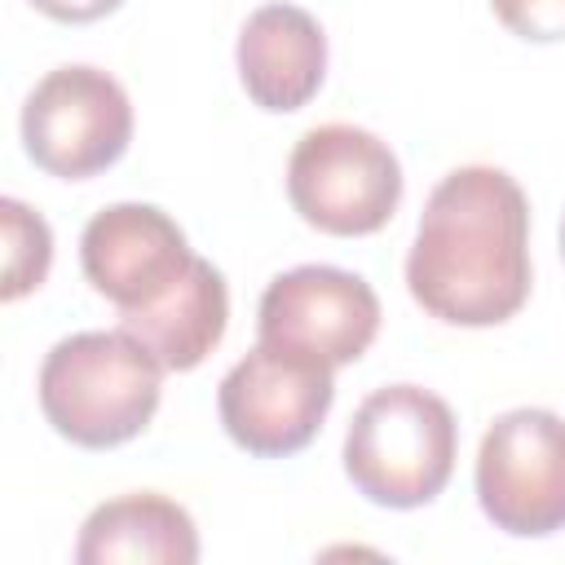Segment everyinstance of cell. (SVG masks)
Masks as SVG:
<instances>
[{
	"label": "cell",
	"mask_w": 565,
	"mask_h": 565,
	"mask_svg": "<svg viewBox=\"0 0 565 565\" xmlns=\"http://www.w3.org/2000/svg\"><path fill=\"white\" fill-rule=\"evenodd\" d=\"M561 256H565V221H561Z\"/></svg>",
	"instance_id": "16"
},
{
	"label": "cell",
	"mask_w": 565,
	"mask_h": 565,
	"mask_svg": "<svg viewBox=\"0 0 565 565\" xmlns=\"http://www.w3.org/2000/svg\"><path fill=\"white\" fill-rule=\"evenodd\" d=\"M163 362L124 327L75 331L44 353L40 411L57 437L84 450L132 441L159 411Z\"/></svg>",
	"instance_id": "2"
},
{
	"label": "cell",
	"mask_w": 565,
	"mask_h": 565,
	"mask_svg": "<svg viewBox=\"0 0 565 565\" xmlns=\"http://www.w3.org/2000/svg\"><path fill=\"white\" fill-rule=\"evenodd\" d=\"M238 79L260 110H300L327 75V35L300 4H260L238 31Z\"/></svg>",
	"instance_id": "10"
},
{
	"label": "cell",
	"mask_w": 565,
	"mask_h": 565,
	"mask_svg": "<svg viewBox=\"0 0 565 565\" xmlns=\"http://www.w3.org/2000/svg\"><path fill=\"white\" fill-rule=\"evenodd\" d=\"M380 331V296L362 274L335 265H296L278 274L256 309L265 344L309 353L327 366L358 362Z\"/></svg>",
	"instance_id": "8"
},
{
	"label": "cell",
	"mask_w": 565,
	"mask_h": 565,
	"mask_svg": "<svg viewBox=\"0 0 565 565\" xmlns=\"http://www.w3.org/2000/svg\"><path fill=\"white\" fill-rule=\"evenodd\" d=\"M331 371L335 366L309 353L256 340V349L238 358L216 388V411L230 441L256 459H287L305 450L335 402Z\"/></svg>",
	"instance_id": "5"
},
{
	"label": "cell",
	"mask_w": 565,
	"mask_h": 565,
	"mask_svg": "<svg viewBox=\"0 0 565 565\" xmlns=\"http://www.w3.org/2000/svg\"><path fill=\"white\" fill-rule=\"evenodd\" d=\"M406 287L424 313L450 327L508 322L530 296L525 190L486 163L446 172L419 216Z\"/></svg>",
	"instance_id": "1"
},
{
	"label": "cell",
	"mask_w": 565,
	"mask_h": 565,
	"mask_svg": "<svg viewBox=\"0 0 565 565\" xmlns=\"http://www.w3.org/2000/svg\"><path fill=\"white\" fill-rule=\"evenodd\" d=\"M79 265L97 296H106L119 313H132L154 305L194 265V252L163 207L110 203L84 225Z\"/></svg>",
	"instance_id": "9"
},
{
	"label": "cell",
	"mask_w": 565,
	"mask_h": 565,
	"mask_svg": "<svg viewBox=\"0 0 565 565\" xmlns=\"http://www.w3.org/2000/svg\"><path fill=\"white\" fill-rule=\"evenodd\" d=\"M31 4L53 22H97V18L115 13L124 0H31Z\"/></svg>",
	"instance_id": "15"
},
{
	"label": "cell",
	"mask_w": 565,
	"mask_h": 565,
	"mask_svg": "<svg viewBox=\"0 0 565 565\" xmlns=\"http://www.w3.org/2000/svg\"><path fill=\"white\" fill-rule=\"evenodd\" d=\"M455 411L419 384L375 388L349 419L344 472L353 490L380 508H424L455 472Z\"/></svg>",
	"instance_id": "3"
},
{
	"label": "cell",
	"mask_w": 565,
	"mask_h": 565,
	"mask_svg": "<svg viewBox=\"0 0 565 565\" xmlns=\"http://www.w3.org/2000/svg\"><path fill=\"white\" fill-rule=\"evenodd\" d=\"M287 199L305 225L362 238L388 225L402 203V163L366 128L318 124L309 128L287 159Z\"/></svg>",
	"instance_id": "4"
},
{
	"label": "cell",
	"mask_w": 565,
	"mask_h": 565,
	"mask_svg": "<svg viewBox=\"0 0 565 565\" xmlns=\"http://www.w3.org/2000/svg\"><path fill=\"white\" fill-rule=\"evenodd\" d=\"M0 230H4V282L0 296L4 300H22L26 291H35L49 278L53 265V234L49 221L40 212H31L18 199L0 203Z\"/></svg>",
	"instance_id": "13"
},
{
	"label": "cell",
	"mask_w": 565,
	"mask_h": 565,
	"mask_svg": "<svg viewBox=\"0 0 565 565\" xmlns=\"http://www.w3.org/2000/svg\"><path fill=\"white\" fill-rule=\"evenodd\" d=\"M494 18L534 44H552L565 40V0H490Z\"/></svg>",
	"instance_id": "14"
},
{
	"label": "cell",
	"mask_w": 565,
	"mask_h": 565,
	"mask_svg": "<svg viewBox=\"0 0 565 565\" xmlns=\"http://www.w3.org/2000/svg\"><path fill=\"white\" fill-rule=\"evenodd\" d=\"M75 561L79 565H119V561L194 565L199 530H194V516L168 494H154V490L119 494L88 512L75 543Z\"/></svg>",
	"instance_id": "11"
},
{
	"label": "cell",
	"mask_w": 565,
	"mask_h": 565,
	"mask_svg": "<svg viewBox=\"0 0 565 565\" xmlns=\"http://www.w3.org/2000/svg\"><path fill=\"white\" fill-rule=\"evenodd\" d=\"M230 322V287L221 269L203 256L146 309L119 313V327L137 335L168 371H194L225 335Z\"/></svg>",
	"instance_id": "12"
},
{
	"label": "cell",
	"mask_w": 565,
	"mask_h": 565,
	"mask_svg": "<svg viewBox=\"0 0 565 565\" xmlns=\"http://www.w3.org/2000/svg\"><path fill=\"white\" fill-rule=\"evenodd\" d=\"M477 503L512 539L565 530V419L543 406L499 415L477 450Z\"/></svg>",
	"instance_id": "7"
},
{
	"label": "cell",
	"mask_w": 565,
	"mask_h": 565,
	"mask_svg": "<svg viewBox=\"0 0 565 565\" xmlns=\"http://www.w3.org/2000/svg\"><path fill=\"white\" fill-rule=\"evenodd\" d=\"M132 141V102L97 66L49 71L22 106V146L35 168L62 181H88L119 163Z\"/></svg>",
	"instance_id": "6"
}]
</instances>
